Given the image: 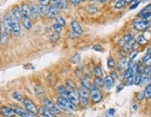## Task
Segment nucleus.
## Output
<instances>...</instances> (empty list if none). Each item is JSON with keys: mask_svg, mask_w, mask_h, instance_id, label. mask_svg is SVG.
<instances>
[{"mask_svg": "<svg viewBox=\"0 0 151 117\" xmlns=\"http://www.w3.org/2000/svg\"><path fill=\"white\" fill-rule=\"evenodd\" d=\"M0 117H2V116H0Z\"/></svg>", "mask_w": 151, "mask_h": 117, "instance_id": "62", "label": "nucleus"}, {"mask_svg": "<svg viewBox=\"0 0 151 117\" xmlns=\"http://www.w3.org/2000/svg\"><path fill=\"white\" fill-rule=\"evenodd\" d=\"M3 27L4 32L8 35L12 34V18L9 15V13H6L3 17Z\"/></svg>", "mask_w": 151, "mask_h": 117, "instance_id": "5", "label": "nucleus"}, {"mask_svg": "<svg viewBox=\"0 0 151 117\" xmlns=\"http://www.w3.org/2000/svg\"><path fill=\"white\" fill-rule=\"evenodd\" d=\"M58 13H60V9H58L57 6H55L54 5H51L48 8L47 16L49 20H54L58 16Z\"/></svg>", "mask_w": 151, "mask_h": 117, "instance_id": "12", "label": "nucleus"}, {"mask_svg": "<svg viewBox=\"0 0 151 117\" xmlns=\"http://www.w3.org/2000/svg\"><path fill=\"white\" fill-rule=\"evenodd\" d=\"M150 13H151V3L147 4L146 6H144V8L140 10V12H138L137 16L143 18L144 16H146L147 14H150Z\"/></svg>", "mask_w": 151, "mask_h": 117, "instance_id": "20", "label": "nucleus"}, {"mask_svg": "<svg viewBox=\"0 0 151 117\" xmlns=\"http://www.w3.org/2000/svg\"><path fill=\"white\" fill-rule=\"evenodd\" d=\"M0 42H2L3 44H6V43H8V35H6L5 32H2L1 40H0Z\"/></svg>", "mask_w": 151, "mask_h": 117, "instance_id": "47", "label": "nucleus"}, {"mask_svg": "<svg viewBox=\"0 0 151 117\" xmlns=\"http://www.w3.org/2000/svg\"><path fill=\"white\" fill-rule=\"evenodd\" d=\"M80 61H81V56H80V54H75L73 58H71V61H73L74 64L80 63Z\"/></svg>", "mask_w": 151, "mask_h": 117, "instance_id": "42", "label": "nucleus"}, {"mask_svg": "<svg viewBox=\"0 0 151 117\" xmlns=\"http://www.w3.org/2000/svg\"><path fill=\"white\" fill-rule=\"evenodd\" d=\"M150 113H151V106H150Z\"/></svg>", "mask_w": 151, "mask_h": 117, "instance_id": "60", "label": "nucleus"}, {"mask_svg": "<svg viewBox=\"0 0 151 117\" xmlns=\"http://www.w3.org/2000/svg\"><path fill=\"white\" fill-rule=\"evenodd\" d=\"M21 9H22V17L32 19L31 12H30V6L27 3L23 2L21 6Z\"/></svg>", "mask_w": 151, "mask_h": 117, "instance_id": "16", "label": "nucleus"}, {"mask_svg": "<svg viewBox=\"0 0 151 117\" xmlns=\"http://www.w3.org/2000/svg\"><path fill=\"white\" fill-rule=\"evenodd\" d=\"M51 3H53V5L58 9H64L68 8V1L66 0H54V1H50Z\"/></svg>", "mask_w": 151, "mask_h": 117, "instance_id": "18", "label": "nucleus"}, {"mask_svg": "<svg viewBox=\"0 0 151 117\" xmlns=\"http://www.w3.org/2000/svg\"><path fill=\"white\" fill-rule=\"evenodd\" d=\"M149 25H150V22H145V21H143V20H139V21H136L134 23V29L138 32L146 31L149 28Z\"/></svg>", "mask_w": 151, "mask_h": 117, "instance_id": "9", "label": "nucleus"}, {"mask_svg": "<svg viewBox=\"0 0 151 117\" xmlns=\"http://www.w3.org/2000/svg\"><path fill=\"white\" fill-rule=\"evenodd\" d=\"M142 63L145 67H149L151 66V55H147L146 54L144 56L143 60H142Z\"/></svg>", "mask_w": 151, "mask_h": 117, "instance_id": "29", "label": "nucleus"}, {"mask_svg": "<svg viewBox=\"0 0 151 117\" xmlns=\"http://www.w3.org/2000/svg\"><path fill=\"white\" fill-rule=\"evenodd\" d=\"M22 26H23V27H24L26 30H30V29H32V19L22 17Z\"/></svg>", "mask_w": 151, "mask_h": 117, "instance_id": "22", "label": "nucleus"}, {"mask_svg": "<svg viewBox=\"0 0 151 117\" xmlns=\"http://www.w3.org/2000/svg\"><path fill=\"white\" fill-rule=\"evenodd\" d=\"M38 113H40L41 115L45 116V117H56V115L54 113H52L50 110L45 108V106H41L38 108Z\"/></svg>", "mask_w": 151, "mask_h": 117, "instance_id": "19", "label": "nucleus"}, {"mask_svg": "<svg viewBox=\"0 0 151 117\" xmlns=\"http://www.w3.org/2000/svg\"><path fill=\"white\" fill-rule=\"evenodd\" d=\"M132 4H131V6H130V9L131 10H133V9H136L137 6H138V5L141 3L140 1H132L131 2Z\"/></svg>", "mask_w": 151, "mask_h": 117, "instance_id": "49", "label": "nucleus"}, {"mask_svg": "<svg viewBox=\"0 0 151 117\" xmlns=\"http://www.w3.org/2000/svg\"><path fill=\"white\" fill-rule=\"evenodd\" d=\"M80 83H81V87L88 91L92 88V87H93V83L90 82L88 79H86V78H82L80 80Z\"/></svg>", "mask_w": 151, "mask_h": 117, "instance_id": "21", "label": "nucleus"}, {"mask_svg": "<svg viewBox=\"0 0 151 117\" xmlns=\"http://www.w3.org/2000/svg\"><path fill=\"white\" fill-rule=\"evenodd\" d=\"M134 75L133 74L132 76H130L129 78H127V79H126V84H129V86H133V84H134Z\"/></svg>", "mask_w": 151, "mask_h": 117, "instance_id": "44", "label": "nucleus"}, {"mask_svg": "<svg viewBox=\"0 0 151 117\" xmlns=\"http://www.w3.org/2000/svg\"><path fill=\"white\" fill-rule=\"evenodd\" d=\"M2 22H0V40H1V35H2Z\"/></svg>", "mask_w": 151, "mask_h": 117, "instance_id": "56", "label": "nucleus"}, {"mask_svg": "<svg viewBox=\"0 0 151 117\" xmlns=\"http://www.w3.org/2000/svg\"><path fill=\"white\" fill-rule=\"evenodd\" d=\"M11 13H12V16H13V19L18 21L19 22H22V9H21V6L19 5H16L12 8L11 9Z\"/></svg>", "mask_w": 151, "mask_h": 117, "instance_id": "10", "label": "nucleus"}, {"mask_svg": "<svg viewBox=\"0 0 151 117\" xmlns=\"http://www.w3.org/2000/svg\"><path fill=\"white\" fill-rule=\"evenodd\" d=\"M89 93H90V100H92V102L95 104L99 103L103 99V93L101 89L95 87L94 84L92 88L89 90Z\"/></svg>", "mask_w": 151, "mask_h": 117, "instance_id": "3", "label": "nucleus"}, {"mask_svg": "<svg viewBox=\"0 0 151 117\" xmlns=\"http://www.w3.org/2000/svg\"><path fill=\"white\" fill-rule=\"evenodd\" d=\"M147 55H151V47H148L147 48Z\"/></svg>", "mask_w": 151, "mask_h": 117, "instance_id": "57", "label": "nucleus"}, {"mask_svg": "<svg viewBox=\"0 0 151 117\" xmlns=\"http://www.w3.org/2000/svg\"><path fill=\"white\" fill-rule=\"evenodd\" d=\"M49 3H50L49 0H41V1H40V5L45 6H47L49 5Z\"/></svg>", "mask_w": 151, "mask_h": 117, "instance_id": "52", "label": "nucleus"}, {"mask_svg": "<svg viewBox=\"0 0 151 117\" xmlns=\"http://www.w3.org/2000/svg\"><path fill=\"white\" fill-rule=\"evenodd\" d=\"M12 97H13V99H14L15 100L19 101V102H23V96L22 93H19V92H14L12 94Z\"/></svg>", "mask_w": 151, "mask_h": 117, "instance_id": "33", "label": "nucleus"}, {"mask_svg": "<svg viewBox=\"0 0 151 117\" xmlns=\"http://www.w3.org/2000/svg\"><path fill=\"white\" fill-rule=\"evenodd\" d=\"M60 35L58 34V32H52L49 36V40L51 42H58V41H60Z\"/></svg>", "mask_w": 151, "mask_h": 117, "instance_id": "32", "label": "nucleus"}, {"mask_svg": "<svg viewBox=\"0 0 151 117\" xmlns=\"http://www.w3.org/2000/svg\"><path fill=\"white\" fill-rule=\"evenodd\" d=\"M135 97H136V100H138V101H143V100L145 99L143 92H137L136 95H135Z\"/></svg>", "mask_w": 151, "mask_h": 117, "instance_id": "48", "label": "nucleus"}, {"mask_svg": "<svg viewBox=\"0 0 151 117\" xmlns=\"http://www.w3.org/2000/svg\"><path fill=\"white\" fill-rule=\"evenodd\" d=\"M93 74H94L95 77H100V78H102V76H103L102 68L100 66H95L94 69H93Z\"/></svg>", "mask_w": 151, "mask_h": 117, "instance_id": "30", "label": "nucleus"}, {"mask_svg": "<svg viewBox=\"0 0 151 117\" xmlns=\"http://www.w3.org/2000/svg\"><path fill=\"white\" fill-rule=\"evenodd\" d=\"M35 92L36 96L41 97V96H43L45 94V90H44V88L41 86H36L35 87Z\"/></svg>", "mask_w": 151, "mask_h": 117, "instance_id": "36", "label": "nucleus"}, {"mask_svg": "<svg viewBox=\"0 0 151 117\" xmlns=\"http://www.w3.org/2000/svg\"><path fill=\"white\" fill-rule=\"evenodd\" d=\"M144 97L147 100H151V83H149L147 86H146L145 90H144Z\"/></svg>", "mask_w": 151, "mask_h": 117, "instance_id": "28", "label": "nucleus"}, {"mask_svg": "<svg viewBox=\"0 0 151 117\" xmlns=\"http://www.w3.org/2000/svg\"><path fill=\"white\" fill-rule=\"evenodd\" d=\"M86 10H87L88 13H90V14H94V13H96L97 11V8L94 5H90V6H87Z\"/></svg>", "mask_w": 151, "mask_h": 117, "instance_id": "39", "label": "nucleus"}, {"mask_svg": "<svg viewBox=\"0 0 151 117\" xmlns=\"http://www.w3.org/2000/svg\"><path fill=\"white\" fill-rule=\"evenodd\" d=\"M37 6H38V10H39V14H40V16H47V10H48L47 6H42V5H39Z\"/></svg>", "mask_w": 151, "mask_h": 117, "instance_id": "31", "label": "nucleus"}, {"mask_svg": "<svg viewBox=\"0 0 151 117\" xmlns=\"http://www.w3.org/2000/svg\"><path fill=\"white\" fill-rule=\"evenodd\" d=\"M70 26H71V30H73V32L77 35L80 36L83 34V28H82L81 24L77 21H75V20H73V21H71Z\"/></svg>", "mask_w": 151, "mask_h": 117, "instance_id": "13", "label": "nucleus"}, {"mask_svg": "<svg viewBox=\"0 0 151 117\" xmlns=\"http://www.w3.org/2000/svg\"><path fill=\"white\" fill-rule=\"evenodd\" d=\"M138 53H139V51L138 50H134V49H133V50H131L130 52H129V54H128V57H129V60L130 61H134V58H136V56L138 55Z\"/></svg>", "mask_w": 151, "mask_h": 117, "instance_id": "37", "label": "nucleus"}, {"mask_svg": "<svg viewBox=\"0 0 151 117\" xmlns=\"http://www.w3.org/2000/svg\"><path fill=\"white\" fill-rule=\"evenodd\" d=\"M150 38H151V32H150Z\"/></svg>", "mask_w": 151, "mask_h": 117, "instance_id": "61", "label": "nucleus"}, {"mask_svg": "<svg viewBox=\"0 0 151 117\" xmlns=\"http://www.w3.org/2000/svg\"><path fill=\"white\" fill-rule=\"evenodd\" d=\"M76 92L79 96V100H80V104L83 107H86L89 105L90 103V93L89 91L86 90L85 88L82 87H79L76 88Z\"/></svg>", "mask_w": 151, "mask_h": 117, "instance_id": "2", "label": "nucleus"}, {"mask_svg": "<svg viewBox=\"0 0 151 117\" xmlns=\"http://www.w3.org/2000/svg\"><path fill=\"white\" fill-rule=\"evenodd\" d=\"M140 81H141V74L137 73L134 75V84H137V86H139V84H140Z\"/></svg>", "mask_w": 151, "mask_h": 117, "instance_id": "45", "label": "nucleus"}, {"mask_svg": "<svg viewBox=\"0 0 151 117\" xmlns=\"http://www.w3.org/2000/svg\"><path fill=\"white\" fill-rule=\"evenodd\" d=\"M57 91L58 92V94H60V97H62V98H67L68 96V90L66 88V87L65 86H58L57 87Z\"/></svg>", "mask_w": 151, "mask_h": 117, "instance_id": "24", "label": "nucleus"}, {"mask_svg": "<svg viewBox=\"0 0 151 117\" xmlns=\"http://www.w3.org/2000/svg\"><path fill=\"white\" fill-rule=\"evenodd\" d=\"M68 90V96L67 99L70 100V102H71L75 107H77L79 104H80V100H79V96L76 92V88L74 87H70L68 86H65Z\"/></svg>", "mask_w": 151, "mask_h": 117, "instance_id": "4", "label": "nucleus"}, {"mask_svg": "<svg viewBox=\"0 0 151 117\" xmlns=\"http://www.w3.org/2000/svg\"><path fill=\"white\" fill-rule=\"evenodd\" d=\"M23 104H24L25 110H27L28 112L32 113H36L38 112V108L36 107V105L30 99H28V98H26V99L23 100Z\"/></svg>", "mask_w": 151, "mask_h": 117, "instance_id": "8", "label": "nucleus"}, {"mask_svg": "<svg viewBox=\"0 0 151 117\" xmlns=\"http://www.w3.org/2000/svg\"><path fill=\"white\" fill-rule=\"evenodd\" d=\"M14 110H15L16 115L19 117H38V115L36 113H32L28 112L27 110H25L24 108L15 107Z\"/></svg>", "mask_w": 151, "mask_h": 117, "instance_id": "7", "label": "nucleus"}, {"mask_svg": "<svg viewBox=\"0 0 151 117\" xmlns=\"http://www.w3.org/2000/svg\"><path fill=\"white\" fill-rule=\"evenodd\" d=\"M107 65H108V68L109 70H112V69L115 68L116 63H115V61H114V58L112 57H109V58H108V64Z\"/></svg>", "mask_w": 151, "mask_h": 117, "instance_id": "35", "label": "nucleus"}, {"mask_svg": "<svg viewBox=\"0 0 151 117\" xmlns=\"http://www.w3.org/2000/svg\"><path fill=\"white\" fill-rule=\"evenodd\" d=\"M57 104L58 109L66 113H71L76 110V107L71 102H70V100L67 98H62V97L57 98Z\"/></svg>", "mask_w": 151, "mask_h": 117, "instance_id": "1", "label": "nucleus"}, {"mask_svg": "<svg viewBox=\"0 0 151 117\" xmlns=\"http://www.w3.org/2000/svg\"><path fill=\"white\" fill-rule=\"evenodd\" d=\"M126 4H127V1H121V0H120V1H117L115 3L114 9H122L126 6Z\"/></svg>", "mask_w": 151, "mask_h": 117, "instance_id": "34", "label": "nucleus"}, {"mask_svg": "<svg viewBox=\"0 0 151 117\" xmlns=\"http://www.w3.org/2000/svg\"><path fill=\"white\" fill-rule=\"evenodd\" d=\"M92 48H93V50L95 51H97V52H103V47L100 45H94L93 47H92Z\"/></svg>", "mask_w": 151, "mask_h": 117, "instance_id": "46", "label": "nucleus"}, {"mask_svg": "<svg viewBox=\"0 0 151 117\" xmlns=\"http://www.w3.org/2000/svg\"><path fill=\"white\" fill-rule=\"evenodd\" d=\"M93 84L98 88H102L104 87V79L100 77H95Z\"/></svg>", "mask_w": 151, "mask_h": 117, "instance_id": "27", "label": "nucleus"}, {"mask_svg": "<svg viewBox=\"0 0 151 117\" xmlns=\"http://www.w3.org/2000/svg\"><path fill=\"white\" fill-rule=\"evenodd\" d=\"M98 2H99V3H107L106 0H105V1H104V0H100V1H98Z\"/></svg>", "mask_w": 151, "mask_h": 117, "instance_id": "59", "label": "nucleus"}, {"mask_svg": "<svg viewBox=\"0 0 151 117\" xmlns=\"http://www.w3.org/2000/svg\"><path fill=\"white\" fill-rule=\"evenodd\" d=\"M138 105H137V104H134V105L133 106V109L134 110H138Z\"/></svg>", "mask_w": 151, "mask_h": 117, "instance_id": "58", "label": "nucleus"}, {"mask_svg": "<svg viewBox=\"0 0 151 117\" xmlns=\"http://www.w3.org/2000/svg\"><path fill=\"white\" fill-rule=\"evenodd\" d=\"M115 113H116L115 109H113V108L109 109L106 113V117H115Z\"/></svg>", "mask_w": 151, "mask_h": 117, "instance_id": "43", "label": "nucleus"}, {"mask_svg": "<svg viewBox=\"0 0 151 117\" xmlns=\"http://www.w3.org/2000/svg\"><path fill=\"white\" fill-rule=\"evenodd\" d=\"M12 34L15 36H19L21 35V24L14 19H12Z\"/></svg>", "mask_w": 151, "mask_h": 117, "instance_id": "14", "label": "nucleus"}, {"mask_svg": "<svg viewBox=\"0 0 151 117\" xmlns=\"http://www.w3.org/2000/svg\"><path fill=\"white\" fill-rule=\"evenodd\" d=\"M56 23H58V24H60V26H66V20H65L63 17H61V16H58L56 19Z\"/></svg>", "mask_w": 151, "mask_h": 117, "instance_id": "38", "label": "nucleus"}, {"mask_svg": "<svg viewBox=\"0 0 151 117\" xmlns=\"http://www.w3.org/2000/svg\"><path fill=\"white\" fill-rule=\"evenodd\" d=\"M71 4H73L75 6H78L81 4V1H79V0H71Z\"/></svg>", "mask_w": 151, "mask_h": 117, "instance_id": "54", "label": "nucleus"}, {"mask_svg": "<svg viewBox=\"0 0 151 117\" xmlns=\"http://www.w3.org/2000/svg\"><path fill=\"white\" fill-rule=\"evenodd\" d=\"M142 20H143V21H145V22H151V13H150V14H147V15H146V16H144V17L142 18Z\"/></svg>", "mask_w": 151, "mask_h": 117, "instance_id": "51", "label": "nucleus"}, {"mask_svg": "<svg viewBox=\"0 0 151 117\" xmlns=\"http://www.w3.org/2000/svg\"><path fill=\"white\" fill-rule=\"evenodd\" d=\"M111 77L113 78L114 80H116V79H118V78H119V74H118V72L117 71H112L110 73V74H109Z\"/></svg>", "mask_w": 151, "mask_h": 117, "instance_id": "50", "label": "nucleus"}, {"mask_svg": "<svg viewBox=\"0 0 151 117\" xmlns=\"http://www.w3.org/2000/svg\"><path fill=\"white\" fill-rule=\"evenodd\" d=\"M120 54L123 57V58H125V56L127 55V52L124 50V49H122V48H121V50H120Z\"/></svg>", "mask_w": 151, "mask_h": 117, "instance_id": "53", "label": "nucleus"}, {"mask_svg": "<svg viewBox=\"0 0 151 117\" xmlns=\"http://www.w3.org/2000/svg\"><path fill=\"white\" fill-rule=\"evenodd\" d=\"M135 42L137 43V45H140V46H144V45H147L148 40L143 35H139L138 36L136 37L135 39Z\"/></svg>", "mask_w": 151, "mask_h": 117, "instance_id": "26", "label": "nucleus"}, {"mask_svg": "<svg viewBox=\"0 0 151 117\" xmlns=\"http://www.w3.org/2000/svg\"><path fill=\"white\" fill-rule=\"evenodd\" d=\"M43 104H44V106L45 107V108H47L50 112L52 113H54V114H58L60 113L61 110L58 109V107L56 105V104L52 101L50 99H48V98H44L43 99Z\"/></svg>", "mask_w": 151, "mask_h": 117, "instance_id": "6", "label": "nucleus"}, {"mask_svg": "<svg viewBox=\"0 0 151 117\" xmlns=\"http://www.w3.org/2000/svg\"><path fill=\"white\" fill-rule=\"evenodd\" d=\"M53 30H54L55 32L60 34V32H62V30H63V27H62V26H60V24H58V23H54L53 24Z\"/></svg>", "mask_w": 151, "mask_h": 117, "instance_id": "40", "label": "nucleus"}, {"mask_svg": "<svg viewBox=\"0 0 151 117\" xmlns=\"http://www.w3.org/2000/svg\"><path fill=\"white\" fill-rule=\"evenodd\" d=\"M115 80L110 75H107L104 79V87L106 89H110L114 87Z\"/></svg>", "mask_w": 151, "mask_h": 117, "instance_id": "15", "label": "nucleus"}, {"mask_svg": "<svg viewBox=\"0 0 151 117\" xmlns=\"http://www.w3.org/2000/svg\"><path fill=\"white\" fill-rule=\"evenodd\" d=\"M30 12H31V17L32 19H37L40 14H39V10H38V6H30Z\"/></svg>", "mask_w": 151, "mask_h": 117, "instance_id": "23", "label": "nucleus"}, {"mask_svg": "<svg viewBox=\"0 0 151 117\" xmlns=\"http://www.w3.org/2000/svg\"><path fill=\"white\" fill-rule=\"evenodd\" d=\"M133 75V68L132 69H126L125 72H124V74H123V77L125 78V80L127 79V78H129L130 76Z\"/></svg>", "mask_w": 151, "mask_h": 117, "instance_id": "41", "label": "nucleus"}, {"mask_svg": "<svg viewBox=\"0 0 151 117\" xmlns=\"http://www.w3.org/2000/svg\"><path fill=\"white\" fill-rule=\"evenodd\" d=\"M0 113L3 115V117H16V113L14 109L6 107V106H3L0 108Z\"/></svg>", "mask_w": 151, "mask_h": 117, "instance_id": "11", "label": "nucleus"}, {"mask_svg": "<svg viewBox=\"0 0 151 117\" xmlns=\"http://www.w3.org/2000/svg\"><path fill=\"white\" fill-rule=\"evenodd\" d=\"M123 87H124V84H123L122 83V84H119V87H117V91H118V92H119V91H121Z\"/></svg>", "mask_w": 151, "mask_h": 117, "instance_id": "55", "label": "nucleus"}, {"mask_svg": "<svg viewBox=\"0 0 151 117\" xmlns=\"http://www.w3.org/2000/svg\"><path fill=\"white\" fill-rule=\"evenodd\" d=\"M149 83H150L149 75L147 74H141V81H140L139 86H147Z\"/></svg>", "mask_w": 151, "mask_h": 117, "instance_id": "25", "label": "nucleus"}, {"mask_svg": "<svg viewBox=\"0 0 151 117\" xmlns=\"http://www.w3.org/2000/svg\"><path fill=\"white\" fill-rule=\"evenodd\" d=\"M122 40L124 41V43L129 45V46H131V47H132V46L135 43V38H134V36L132 34H130V32H126V34L123 35Z\"/></svg>", "mask_w": 151, "mask_h": 117, "instance_id": "17", "label": "nucleus"}]
</instances>
